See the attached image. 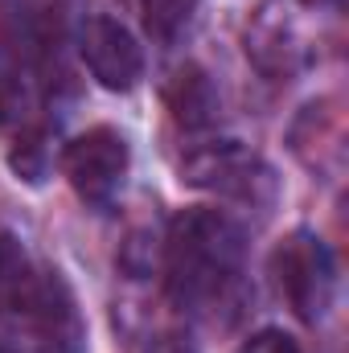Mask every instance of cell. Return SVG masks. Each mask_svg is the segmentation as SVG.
<instances>
[{
	"label": "cell",
	"mask_w": 349,
	"mask_h": 353,
	"mask_svg": "<svg viewBox=\"0 0 349 353\" xmlns=\"http://www.w3.org/2000/svg\"><path fill=\"white\" fill-rule=\"evenodd\" d=\"M165 103L173 111V119L181 128H206L218 119V94H214V83L206 79V70L197 66H181L169 87H165Z\"/></svg>",
	"instance_id": "obj_7"
},
{
	"label": "cell",
	"mask_w": 349,
	"mask_h": 353,
	"mask_svg": "<svg viewBox=\"0 0 349 353\" xmlns=\"http://www.w3.org/2000/svg\"><path fill=\"white\" fill-rule=\"evenodd\" d=\"M46 161H50L46 136L41 132H25L17 140V152H12V169L25 176V181H41L46 176Z\"/></svg>",
	"instance_id": "obj_9"
},
{
	"label": "cell",
	"mask_w": 349,
	"mask_h": 353,
	"mask_svg": "<svg viewBox=\"0 0 349 353\" xmlns=\"http://www.w3.org/2000/svg\"><path fill=\"white\" fill-rule=\"evenodd\" d=\"M271 275L279 296L288 300V308L317 325L337 296V263L329 255V247L312 234V230H292L275 251H271Z\"/></svg>",
	"instance_id": "obj_2"
},
{
	"label": "cell",
	"mask_w": 349,
	"mask_h": 353,
	"mask_svg": "<svg viewBox=\"0 0 349 353\" xmlns=\"http://www.w3.org/2000/svg\"><path fill=\"white\" fill-rule=\"evenodd\" d=\"M62 173L90 205H107L128 176V140L115 128H90L62 152Z\"/></svg>",
	"instance_id": "obj_4"
},
{
	"label": "cell",
	"mask_w": 349,
	"mask_h": 353,
	"mask_svg": "<svg viewBox=\"0 0 349 353\" xmlns=\"http://www.w3.org/2000/svg\"><path fill=\"white\" fill-rule=\"evenodd\" d=\"M239 353H300V350H296V341H292L288 333H279V329H263V333H255L251 341H243Z\"/></svg>",
	"instance_id": "obj_10"
},
{
	"label": "cell",
	"mask_w": 349,
	"mask_h": 353,
	"mask_svg": "<svg viewBox=\"0 0 349 353\" xmlns=\"http://www.w3.org/2000/svg\"><path fill=\"white\" fill-rule=\"evenodd\" d=\"M83 62L94 74V83L107 90H132L144 74V54L136 46V37L128 33V25H119L115 17H87L83 37H79Z\"/></svg>",
	"instance_id": "obj_5"
},
{
	"label": "cell",
	"mask_w": 349,
	"mask_h": 353,
	"mask_svg": "<svg viewBox=\"0 0 349 353\" xmlns=\"http://www.w3.org/2000/svg\"><path fill=\"white\" fill-rule=\"evenodd\" d=\"M165 263L177 300L189 308H210L239 279L243 230L218 210H185L169 226Z\"/></svg>",
	"instance_id": "obj_1"
},
{
	"label": "cell",
	"mask_w": 349,
	"mask_h": 353,
	"mask_svg": "<svg viewBox=\"0 0 349 353\" xmlns=\"http://www.w3.org/2000/svg\"><path fill=\"white\" fill-rule=\"evenodd\" d=\"M140 8H144L148 29H152L161 41H173L177 33L193 21L197 0H140Z\"/></svg>",
	"instance_id": "obj_8"
},
{
	"label": "cell",
	"mask_w": 349,
	"mask_h": 353,
	"mask_svg": "<svg viewBox=\"0 0 349 353\" xmlns=\"http://www.w3.org/2000/svg\"><path fill=\"white\" fill-rule=\"evenodd\" d=\"M37 107L29 46L0 41V128H25Z\"/></svg>",
	"instance_id": "obj_6"
},
{
	"label": "cell",
	"mask_w": 349,
	"mask_h": 353,
	"mask_svg": "<svg viewBox=\"0 0 349 353\" xmlns=\"http://www.w3.org/2000/svg\"><path fill=\"white\" fill-rule=\"evenodd\" d=\"M181 181L210 189V193H222V197H239V201H271L275 197L271 169L235 140L189 152L181 165Z\"/></svg>",
	"instance_id": "obj_3"
},
{
	"label": "cell",
	"mask_w": 349,
	"mask_h": 353,
	"mask_svg": "<svg viewBox=\"0 0 349 353\" xmlns=\"http://www.w3.org/2000/svg\"><path fill=\"white\" fill-rule=\"evenodd\" d=\"M300 4H312V8H321V4H329V0H300Z\"/></svg>",
	"instance_id": "obj_11"
}]
</instances>
